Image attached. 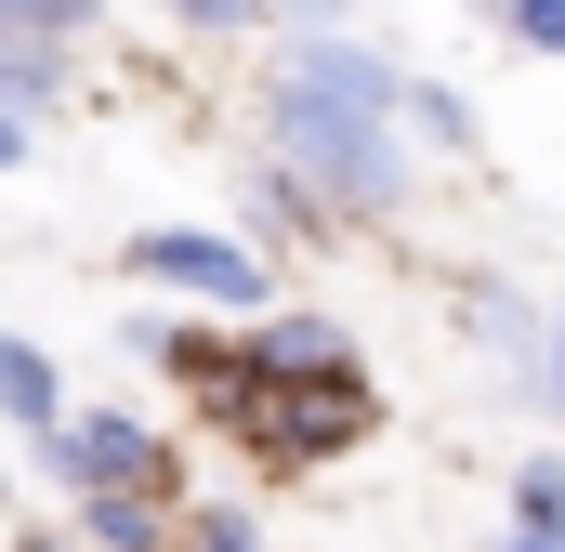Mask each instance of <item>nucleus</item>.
Instances as JSON below:
<instances>
[{"mask_svg": "<svg viewBox=\"0 0 565 552\" xmlns=\"http://www.w3.org/2000/svg\"><path fill=\"white\" fill-rule=\"evenodd\" d=\"M264 158L302 198L382 224L408 211V145H395V53H369L355 26H289V53L264 66Z\"/></svg>", "mask_w": 565, "mask_h": 552, "instance_id": "f257e3e1", "label": "nucleus"}, {"mask_svg": "<svg viewBox=\"0 0 565 552\" xmlns=\"http://www.w3.org/2000/svg\"><path fill=\"white\" fill-rule=\"evenodd\" d=\"M119 276H145V289H198L211 316H264V302H277L264 251H250V237H211V224H145L132 251H119Z\"/></svg>", "mask_w": 565, "mask_h": 552, "instance_id": "f03ea898", "label": "nucleus"}, {"mask_svg": "<svg viewBox=\"0 0 565 552\" xmlns=\"http://www.w3.org/2000/svg\"><path fill=\"white\" fill-rule=\"evenodd\" d=\"M40 474H66V487H145V500H171V447L145 434L132 408H66V421H40Z\"/></svg>", "mask_w": 565, "mask_h": 552, "instance_id": "7ed1b4c3", "label": "nucleus"}, {"mask_svg": "<svg viewBox=\"0 0 565 552\" xmlns=\"http://www.w3.org/2000/svg\"><path fill=\"white\" fill-rule=\"evenodd\" d=\"M460 329H473V342L513 369V395H526V382H540V329H553V302H526V289H500V276H487V289L460 302Z\"/></svg>", "mask_w": 565, "mask_h": 552, "instance_id": "20e7f679", "label": "nucleus"}, {"mask_svg": "<svg viewBox=\"0 0 565 552\" xmlns=\"http://www.w3.org/2000/svg\"><path fill=\"white\" fill-rule=\"evenodd\" d=\"M0 106H13L26 132H40L53 106H79V93H66V40H40V26H0Z\"/></svg>", "mask_w": 565, "mask_h": 552, "instance_id": "39448f33", "label": "nucleus"}, {"mask_svg": "<svg viewBox=\"0 0 565 552\" xmlns=\"http://www.w3.org/2000/svg\"><path fill=\"white\" fill-rule=\"evenodd\" d=\"M79 540L93 552H171V527H158L145 487H79Z\"/></svg>", "mask_w": 565, "mask_h": 552, "instance_id": "423d86ee", "label": "nucleus"}, {"mask_svg": "<svg viewBox=\"0 0 565 552\" xmlns=\"http://www.w3.org/2000/svg\"><path fill=\"white\" fill-rule=\"evenodd\" d=\"M0 421H13V434L66 421V382H53V355H40V342H0Z\"/></svg>", "mask_w": 565, "mask_h": 552, "instance_id": "0eeeda50", "label": "nucleus"}, {"mask_svg": "<svg viewBox=\"0 0 565 552\" xmlns=\"http://www.w3.org/2000/svg\"><path fill=\"white\" fill-rule=\"evenodd\" d=\"M513 540L565 552V460H526V474H513Z\"/></svg>", "mask_w": 565, "mask_h": 552, "instance_id": "6e6552de", "label": "nucleus"}, {"mask_svg": "<svg viewBox=\"0 0 565 552\" xmlns=\"http://www.w3.org/2000/svg\"><path fill=\"white\" fill-rule=\"evenodd\" d=\"M395 119H422L434 145H473V106H460L447 79H395Z\"/></svg>", "mask_w": 565, "mask_h": 552, "instance_id": "1a4fd4ad", "label": "nucleus"}, {"mask_svg": "<svg viewBox=\"0 0 565 552\" xmlns=\"http://www.w3.org/2000/svg\"><path fill=\"white\" fill-rule=\"evenodd\" d=\"M0 26H40V40H93L106 0H0Z\"/></svg>", "mask_w": 565, "mask_h": 552, "instance_id": "9d476101", "label": "nucleus"}, {"mask_svg": "<svg viewBox=\"0 0 565 552\" xmlns=\"http://www.w3.org/2000/svg\"><path fill=\"white\" fill-rule=\"evenodd\" d=\"M171 552H264V527L237 513V500H211V513H184V540Z\"/></svg>", "mask_w": 565, "mask_h": 552, "instance_id": "9b49d317", "label": "nucleus"}, {"mask_svg": "<svg viewBox=\"0 0 565 552\" xmlns=\"http://www.w3.org/2000/svg\"><path fill=\"white\" fill-rule=\"evenodd\" d=\"M500 26H513L526 53H553V66H565V0H500Z\"/></svg>", "mask_w": 565, "mask_h": 552, "instance_id": "f8f14e48", "label": "nucleus"}, {"mask_svg": "<svg viewBox=\"0 0 565 552\" xmlns=\"http://www.w3.org/2000/svg\"><path fill=\"white\" fill-rule=\"evenodd\" d=\"M526 408L565 421V302H553V329H540V382H526Z\"/></svg>", "mask_w": 565, "mask_h": 552, "instance_id": "ddd939ff", "label": "nucleus"}, {"mask_svg": "<svg viewBox=\"0 0 565 552\" xmlns=\"http://www.w3.org/2000/svg\"><path fill=\"white\" fill-rule=\"evenodd\" d=\"M158 13H184V26H250V0H158Z\"/></svg>", "mask_w": 565, "mask_h": 552, "instance_id": "4468645a", "label": "nucleus"}, {"mask_svg": "<svg viewBox=\"0 0 565 552\" xmlns=\"http://www.w3.org/2000/svg\"><path fill=\"white\" fill-rule=\"evenodd\" d=\"M13 158H26V119H13V106H0V171H13Z\"/></svg>", "mask_w": 565, "mask_h": 552, "instance_id": "2eb2a0df", "label": "nucleus"}, {"mask_svg": "<svg viewBox=\"0 0 565 552\" xmlns=\"http://www.w3.org/2000/svg\"><path fill=\"white\" fill-rule=\"evenodd\" d=\"M500 552H540V540H500Z\"/></svg>", "mask_w": 565, "mask_h": 552, "instance_id": "dca6fc26", "label": "nucleus"}, {"mask_svg": "<svg viewBox=\"0 0 565 552\" xmlns=\"http://www.w3.org/2000/svg\"><path fill=\"white\" fill-rule=\"evenodd\" d=\"M487 13H500V0H487Z\"/></svg>", "mask_w": 565, "mask_h": 552, "instance_id": "f3484780", "label": "nucleus"}]
</instances>
